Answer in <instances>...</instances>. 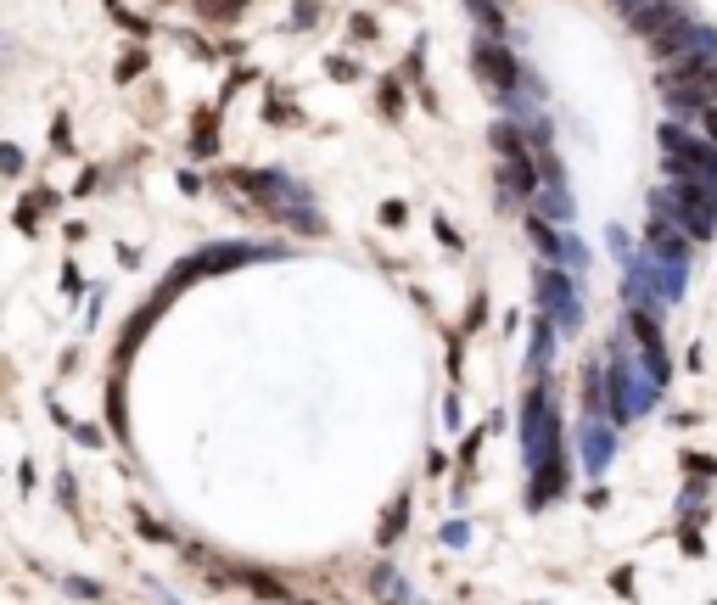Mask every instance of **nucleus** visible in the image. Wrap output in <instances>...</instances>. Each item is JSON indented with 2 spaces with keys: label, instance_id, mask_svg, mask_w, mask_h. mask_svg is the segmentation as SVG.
I'll list each match as a JSON object with an SVG mask.
<instances>
[{
  "label": "nucleus",
  "instance_id": "1",
  "mask_svg": "<svg viewBox=\"0 0 717 605\" xmlns=\"http://www.w3.org/2000/svg\"><path fill=\"white\" fill-rule=\"evenodd\" d=\"M605 387H611V421L617 426H628V421H639L650 404H656V381L650 376H639V365H633V353H628V337H617L611 342V365H605Z\"/></svg>",
  "mask_w": 717,
  "mask_h": 605
},
{
  "label": "nucleus",
  "instance_id": "2",
  "mask_svg": "<svg viewBox=\"0 0 717 605\" xmlns=\"http://www.w3.org/2000/svg\"><path fill=\"white\" fill-rule=\"evenodd\" d=\"M236 185H247L258 197V208H269L275 219H286V225L297 230H320V213L309 208V191L297 180H286V174H264V169H241Z\"/></svg>",
  "mask_w": 717,
  "mask_h": 605
},
{
  "label": "nucleus",
  "instance_id": "3",
  "mask_svg": "<svg viewBox=\"0 0 717 605\" xmlns=\"http://www.w3.org/2000/svg\"><path fill=\"white\" fill-rule=\"evenodd\" d=\"M661 169L689 185H717V141H701V135L667 124L661 129Z\"/></svg>",
  "mask_w": 717,
  "mask_h": 605
},
{
  "label": "nucleus",
  "instance_id": "4",
  "mask_svg": "<svg viewBox=\"0 0 717 605\" xmlns=\"http://www.w3.org/2000/svg\"><path fill=\"white\" fill-rule=\"evenodd\" d=\"M538 309L555 314L561 331H577V325H583V303H577V275L572 269L549 264L544 275H538Z\"/></svg>",
  "mask_w": 717,
  "mask_h": 605
},
{
  "label": "nucleus",
  "instance_id": "5",
  "mask_svg": "<svg viewBox=\"0 0 717 605\" xmlns=\"http://www.w3.org/2000/svg\"><path fill=\"white\" fill-rule=\"evenodd\" d=\"M673 202H678V225L689 230V241H706L717 230V185L673 180Z\"/></svg>",
  "mask_w": 717,
  "mask_h": 605
},
{
  "label": "nucleus",
  "instance_id": "6",
  "mask_svg": "<svg viewBox=\"0 0 717 605\" xmlns=\"http://www.w3.org/2000/svg\"><path fill=\"white\" fill-rule=\"evenodd\" d=\"M628 337L639 342V353H645V376L656 381V387H667L673 381V359H667V348H661V325H656V309H633L628 303Z\"/></svg>",
  "mask_w": 717,
  "mask_h": 605
},
{
  "label": "nucleus",
  "instance_id": "7",
  "mask_svg": "<svg viewBox=\"0 0 717 605\" xmlns=\"http://www.w3.org/2000/svg\"><path fill=\"white\" fill-rule=\"evenodd\" d=\"M477 73H482V85H488L493 96L505 101V107L516 101V90H521V68H516V57H510L505 45L488 40V34L477 40Z\"/></svg>",
  "mask_w": 717,
  "mask_h": 605
},
{
  "label": "nucleus",
  "instance_id": "8",
  "mask_svg": "<svg viewBox=\"0 0 717 605\" xmlns=\"http://www.w3.org/2000/svg\"><path fill=\"white\" fill-rule=\"evenodd\" d=\"M611 454H617V443H611L605 415H583V471H589V477H605Z\"/></svg>",
  "mask_w": 717,
  "mask_h": 605
},
{
  "label": "nucleus",
  "instance_id": "9",
  "mask_svg": "<svg viewBox=\"0 0 717 605\" xmlns=\"http://www.w3.org/2000/svg\"><path fill=\"white\" fill-rule=\"evenodd\" d=\"M684 17V6H673V0H645L639 12H628V23H633V34H645V40H656L667 23H678Z\"/></svg>",
  "mask_w": 717,
  "mask_h": 605
},
{
  "label": "nucleus",
  "instance_id": "10",
  "mask_svg": "<svg viewBox=\"0 0 717 605\" xmlns=\"http://www.w3.org/2000/svg\"><path fill=\"white\" fill-rule=\"evenodd\" d=\"M555 331H561V325H555V314H544V309H538L533 348H527V370H533V376H544V370H549V353H555Z\"/></svg>",
  "mask_w": 717,
  "mask_h": 605
},
{
  "label": "nucleus",
  "instance_id": "11",
  "mask_svg": "<svg viewBox=\"0 0 717 605\" xmlns=\"http://www.w3.org/2000/svg\"><path fill=\"white\" fill-rule=\"evenodd\" d=\"M370 589H376L381 605H409V583L393 572V566H376V572H370Z\"/></svg>",
  "mask_w": 717,
  "mask_h": 605
},
{
  "label": "nucleus",
  "instance_id": "12",
  "mask_svg": "<svg viewBox=\"0 0 717 605\" xmlns=\"http://www.w3.org/2000/svg\"><path fill=\"white\" fill-rule=\"evenodd\" d=\"M493 152H499V163H533L516 124H493Z\"/></svg>",
  "mask_w": 717,
  "mask_h": 605
},
{
  "label": "nucleus",
  "instance_id": "13",
  "mask_svg": "<svg viewBox=\"0 0 717 605\" xmlns=\"http://www.w3.org/2000/svg\"><path fill=\"white\" fill-rule=\"evenodd\" d=\"M404 521H409V499H398V505L393 510H387V521H381V544H393V538H398V527H404Z\"/></svg>",
  "mask_w": 717,
  "mask_h": 605
},
{
  "label": "nucleus",
  "instance_id": "14",
  "mask_svg": "<svg viewBox=\"0 0 717 605\" xmlns=\"http://www.w3.org/2000/svg\"><path fill=\"white\" fill-rule=\"evenodd\" d=\"M471 12H477V23H482V29L505 34V17H499V6H493V0H471Z\"/></svg>",
  "mask_w": 717,
  "mask_h": 605
},
{
  "label": "nucleus",
  "instance_id": "15",
  "mask_svg": "<svg viewBox=\"0 0 717 605\" xmlns=\"http://www.w3.org/2000/svg\"><path fill=\"white\" fill-rule=\"evenodd\" d=\"M68 589H73V594H79V600H96V594H101V589H96V583H85V577H68Z\"/></svg>",
  "mask_w": 717,
  "mask_h": 605
},
{
  "label": "nucleus",
  "instance_id": "16",
  "mask_svg": "<svg viewBox=\"0 0 717 605\" xmlns=\"http://www.w3.org/2000/svg\"><path fill=\"white\" fill-rule=\"evenodd\" d=\"M443 538H449V544H465V538H471V527H465V521H454V527H443Z\"/></svg>",
  "mask_w": 717,
  "mask_h": 605
},
{
  "label": "nucleus",
  "instance_id": "17",
  "mask_svg": "<svg viewBox=\"0 0 717 605\" xmlns=\"http://www.w3.org/2000/svg\"><path fill=\"white\" fill-rule=\"evenodd\" d=\"M617 6H622V12H639V6H645V0H617Z\"/></svg>",
  "mask_w": 717,
  "mask_h": 605
}]
</instances>
